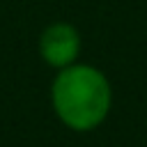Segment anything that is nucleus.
<instances>
[{"instance_id":"2","label":"nucleus","mask_w":147,"mask_h":147,"mask_svg":"<svg viewBox=\"0 0 147 147\" xmlns=\"http://www.w3.org/2000/svg\"><path fill=\"white\" fill-rule=\"evenodd\" d=\"M80 34L71 23L55 21L39 34V55L53 69H64L78 60Z\"/></svg>"},{"instance_id":"1","label":"nucleus","mask_w":147,"mask_h":147,"mask_svg":"<svg viewBox=\"0 0 147 147\" xmlns=\"http://www.w3.org/2000/svg\"><path fill=\"white\" fill-rule=\"evenodd\" d=\"M51 103L64 126L92 131L108 117L113 103L110 83L96 67L74 62L57 69L51 85Z\"/></svg>"}]
</instances>
